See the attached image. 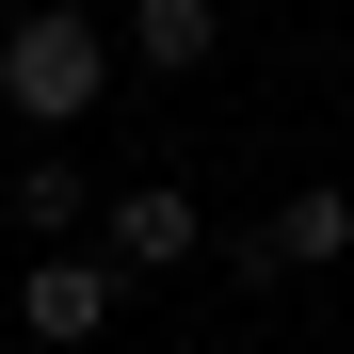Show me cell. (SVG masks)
Listing matches in <instances>:
<instances>
[{
  "instance_id": "2",
  "label": "cell",
  "mask_w": 354,
  "mask_h": 354,
  "mask_svg": "<svg viewBox=\"0 0 354 354\" xmlns=\"http://www.w3.org/2000/svg\"><path fill=\"white\" fill-rule=\"evenodd\" d=\"M322 258H354V177H306V194H274L242 242H225L242 290H290V274H322Z\"/></svg>"
},
{
  "instance_id": "1",
  "label": "cell",
  "mask_w": 354,
  "mask_h": 354,
  "mask_svg": "<svg viewBox=\"0 0 354 354\" xmlns=\"http://www.w3.org/2000/svg\"><path fill=\"white\" fill-rule=\"evenodd\" d=\"M97 97H113V32L81 17V0H32V17L0 32V113H17V129H48V145H65V129H81Z\"/></svg>"
},
{
  "instance_id": "3",
  "label": "cell",
  "mask_w": 354,
  "mask_h": 354,
  "mask_svg": "<svg viewBox=\"0 0 354 354\" xmlns=\"http://www.w3.org/2000/svg\"><path fill=\"white\" fill-rule=\"evenodd\" d=\"M113 306H129V274H113L97 242H81V258H17V338H32V354H97Z\"/></svg>"
},
{
  "instance_id": "4",
  "label": "cell",
  "mask_w": 354,
  "mask_h": 354,
  "mask_svg": "<svg viewBox=\"0 0 354 354\" xmlns=\"http://www.w3.org/2000/svg\"><path fill=\"white\" fill-rule=\"evenodd\" d=\"M97 258L129 274V290H145V274H194V258H209V209L177 194V177H129V194L97 209Z\"/></svg>"
},
{
  "instance_id": "7",
  "label": "cell",
  "mask_w": 354,
  "mask_h": 354,
  "mask_svg": "<svg viewBox=\"0 0 354 354\" xmlns=\"http://www.w3.org/2000/svg\"><path fill=\"white\" fill-rule=\"evenodd\" d=\"M338 129H354V113H338Z\"/></svg>"
},
{
  "instance_id": "6",
  "label": "cell",
  "mask_w": 354,
  "mask_h": 354,
  "mask_svg": "<svg viewBox=\"0 0 354 354\" xmlns=\"http://www.w3.org/2000/svg\"><path fill=\"white\" fill-rule=\"evenodd\" d=\"M209 48H225V17H209V0H129V32H113V65H145V81H194Z\"/></svg>"
},
{
  "instance_id": "5",
  "label": "cell",
  "mask_w": 354,
  "mask_h": 354,
  "mask_svg": "<svg viewBox=\"0 0 354 354\" xmlns=\"http://www.w3.org/2000/svg\"><path fill=\"white\" fill-rule=\"evenodd\" d=\"M97 209H113V194H97L65 145H32V161H17V225H32V258H81V242H97Z\"/></svg>"
}]
</instances>
